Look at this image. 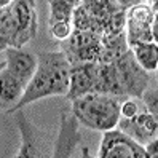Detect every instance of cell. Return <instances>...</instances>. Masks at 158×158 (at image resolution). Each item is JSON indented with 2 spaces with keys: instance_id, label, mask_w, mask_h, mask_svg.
Masks as SVG:
<instances>
[{
  "instance_id": "6da1fadb",
  "label": "cell",
  "mask_w": 158,
  "mask_h": 158,
  "mask_svg": "<svg viewBox=\"0 0 158 158\" xmlns=\"http://www.w3.org/2000/svg\"><path fill=\"white\" fill-rule=\"evenodd\" d=\"M37 59L39 64L35 73L26 85L19 101L6 110L8 114H15L16 110L24 109L26 106L43 98L67 94L70 62L67 61L64 51H42L37 54Z\"/></svg>"
},
{
  "instance_id": "7a4b0ae2",
  "label": "cell",
  "mask_w": 158,
  "mask_h": 158,
  "mask_svg": "<svg viewBox=\"0 0 158 158\" xmlns=\"http://www.w3.org/2000/svg\"><path fill=\"white\" fill-rule=\"evenodd\" d=\"M148 83L150 73L139 66L131 50H128L112 62H99V77L94 93L117 98H141Z\"/></svg>"
},
{
  "instance_id": "3957f363",
  "label": "cell",
  "mask_w": 158,
  "mask_h": 158,
  "mask_svg": "<svg viewBox=\"0 0 158 158\" xmlns=\"http://www.w3.org/2000/svg\"><path fill=\"white\" fill-rule=\"evenodd\" d=\"M123 98L102 93H88L72 102V114L78 123L94 131L104 133L117 126L120 120V102Z\"/></svg>"
},
{
  "instance_id": "277c9868",
  "label": "cell",
  "mask_w": 158,
  "mask_h": 158,
  "mask_svg": "<svg viewBox=\"0 0 158 158\" xmlns=\"http://www.w3.org/2000/svg\"><path fill=\"white\" fill-rule=\"evenodd\" d=\"M61 50L70 66L80 62H99L102 35L89 31H73L67 40L61 42Z\"/></svg>"
},
{
  "instance_id": "5b68a950",
  "label": "cell",
  "mask_w": 158,
  "mask_h": 158,
  "mask_svg": "<svg viewBox=\"0 0 158 158\" xmlns=\"http://www.w3.org/2000/svg\"><path fill=\"white\" fill-rule=\"evenodd\" d=\"M99 158H147L144 145L136 142L120 128H112L102 133L99 145Z\"/></svg>"
},
{
  "instance_id": "8992f818",
  "label": "cell",
  "mask_w": 158,
  "mask_h": 158,
  "mask_svg": "<svg viewBox=\"0 0 158 158\" xmlns=\"http://www.w3.org/2000/svg\"><path fill=\"white\" fill-rule=\"evenodd\" d=\"M156 15L145 3H139L126 10L125 34L128 45L131 46L139 42H155L152 35V23Z\"/></svg>"
},
{
  "instance_id": "52a82bcc",
  "label": "cell",
  "mask_w": 158,
  "mask_h": 158,
  "mask_svg": "<svg viewBox=\"0 0 158 158\" xmlns=\"http://www.w3.org/2000/svg\"><path fill=\"white\" fill-rule=\"evenodd\" d=\"M16 126L19 129L21 136V145L18 150V158H39V156H51V153L45 148V141L42 133L37 128L27 115L23 112V109L15 112Z\"/></svg>"
},
{
  "instance_id": "ba28073f",
  "label": "cell",
  "mask_w": 158,
  "mask_h": 158,
  "mask_svg": "<svg viewBox=\"0 0 158 158\" xmlns=\"http://www.w3.org/2000/svg\"><path fill=\"white\" fill-rule=\"evenodd\" d=\"M11 10L16 21L15 48H23L26 43L35 39L39 29L35 0H13Z\"/></svg>"
},
{
  "instance_id": "9c48e42d",
  "label": "cell",
  "mask_w": 158,
  "mask_h": 158,
  "mask_svg": "<svg viewBox=\"0 0 158 158\" xmlns=\"http://www.w3.org/2000/svg\"><path fill=\"white\" fill-rule=\"evenodd\" d=\"M81 144L80 123L72 112L61 114L59 118V131L54 141V147L51 150V156L54 158H69L78 153V147Z\"/></svg>"
},
{
  "instance_id": "30bf717a",
  "label": "cell",
  "mask_w": 158,
  "mask_h": 158,
  "mask_svg": "<svg viewBox=\"0 0 158 158\" xmlns=\"http://www.w3.org/2000/svg\"><path fill=\"white\" fill-rule=\"evenodd\" d=\"M99 77V62L72 64L69 72V89L66 99L73 101L88 93H94Z\"/></svg>"
},
{
  "instance_id": "8fae6325",
  "label": "cell",
  "mask_w": 158,
  "mask_h": 158,
  "mask_svg": "<svg viewBox=\"0 0 158 158\" xmlns=\"http://www.w3.org/2000/svg\"><path fill=\"white\" fill-rule=\"evenodd\" d=\"M117 128H120L123 133L131 136L136 142L141 145L147 144L148 141L156 137L158 133V115H153L147 110L139 112L133 118H122L120 117Z\"/></svg>"
},
{
  "instance_id": "7c38bea8",
  "label": "cell",
  "mask_w": 158,
  "mask_h": 158,
  "mask_svg": "<svg viewBox=\"0 0 158 158\" xmlns=\"http://www.w3.org/2000/svg\"><path fill=\"white\" fill-rule=\"evenodd\" d=\"M5 62H6V69L10 70L15 77L19 78L24 85L29 83V80L32 78V75L35 73L37 64H39V59H37V54L23 50V48H15V46H10L5 51Z\"/></svg>"
},
{
  "instance_id": "4fadbf2b",
  "label": "cell",
  "mask_w": 158,
  "mask_h": 158,
  "mask_svg": "<svg viewBox=\"0 0 158 158\" xmlns=\"http://www.w3.org/2000/svg\"><path fill=\"white\" fill-rule=\"evenodd\" d=\"M24 89L26 85L18 77H15L6 67L0 70V104L15 106L23 96Z\"/></svg>"
},
{
  "instance_id": "5bb4252c",
  "label": "cell",
  "mask_w": 158,
  "mask_h": 158,
  "mask_svg": "<svg viewBox=\"0 0 158 158\" xmlns=\"http://www.w3.org/2000/svg\"><path fill=\"white\" fill-rule=\"evenodd\" d=\"M80 5L85 6V10L102 26V29H106L107 23L114 15L126 10V8L120 6L115 0H81Z\"/></svg>"
},
{
  "instance_id": "9a60e30c",
  "label": "cell",
  "mask_w": 158,
  "mask_h": 158,
  "mask_svg": "<svg viewBox=\"0 0 158 158\" xmlns=\"http://www.w3.org/2000/svg\"><path fill=\"white\" fill-rule=\"evenodd\" d=\"M134 59L148 73L158 69V46L156 42H139L129 46Z\"/></svg>"
},
{
  "instance_id": "2e32d148",
  "label": "cell",
  "mask_w": 158,
  "mask_h": 158,
  "mask_svg": "<svg viewBox=\"0 0 158 158\" xmlns=\"http://www.w3.org/2000/svg\"><path fill=\"white\" fill-rule=\"evenodd\" d=\"M129 50V45L126 40V34H117V35H102V51H101V64L112 62L122 54Z\"/></svg>"
},
{
  "instance_id": "e0dca14e",
  "label": "cell",
  "mask_w": 158,
  "mask_h": 158,
  "mask_svg": "<svg viewBox=\"0 0 158 158\" xmlns=\"http://www.w3.org/2000/svg\"><path fill=\"white\" fill-rule=\"evenodd\" d=\"M72 26L73 31H89V32H96V34H104L102 26L93 18L83 5H78L73 8L72 13Z\"/></svg>"
},
{
  "instance_id": "ac0fdd59",
  "label": "cell",
  "mask_w": 158,
  "mask_h": 158,
  "mask_svg": "<svg viewBox=\"0 0 158 158\" xmlns=\"http://www.w3.org/2000/svg\"><path fill=\"white\" fill-rule=\"evenodd\" d=\"M15 37H16V21L13 16L11 5L0 8V40L10 48V46H15Z\"/></svg>"
},
{
  "instance_id": "d6986e66",
  "label": "cell",
  "mask_w": 158,
  "mask_h": 158,
  "mask_svg": "<svg viewBox=\"0 0 158 158\" xmlns=\"http://www.w3.org/2000/svg\"><path fill=\"white\" fill-rule=\"evenodd\" d=\"M50 6V24L61 23V21H72L73 6L66 0H48Z\"/></svg>"
},
{
  "instance_id": "ffe728a7",
  "label": "cell",
  "mask_w": 158,
  "mask_h": 158,
  "mask_svg": "<svg viewBox=\"0 0 158 158\" xmlns=\"http://www.w3.org/2000/svg\"><path fill=\"white\" fill-rule=\"evenodd\" d=\"M142 110H147V109L142 104L141 98L128 96V98H123L122 102H120V117L122 118H133Z\"/></svg>"
},
{
  "instance_id": "44dd1931",
  "label": "cell",
  "mask_w": 158,
  "mask_h": 158,
  "mask_svg": "<svg viewBox=\"0 0 158 158\" xmlns=\"http://www.w3.org/2000/svg\"><path fill=\"white\" fill-rule=\"evenodd\" d=\"M72 32H73L72 21H61V23L50 24V35L53 37L54 40H58V42L67 40Z\"/></svg>"
},
{
  "instance_id": "7402d4cb",
  "label": "cell",
  "mask_w": 158,
  "mask_h": 158,
  "mask_svg": "<svg viewBox=\"0 0 158 158\" xmlns=\"http://www.w3.org/2000/svg\"><path fill=\"white\" fill-rule=\"evenodd\" d=\"M141 101L145 106L147 112H150L153 115H158V96H156V86H152L150 83L147 85V88L142 91Z\"/></svg>"
},
{
  "instance_id": "603a6c76",
  "label": "cell",
  "mask_w": 158,
  "mask_h": 158,
  "mask_svg": "<svg viewBox=\"0 0 158 158\" xmlns=\"http://www.w3.org/2000/svg\"><path fill=\"white\" fill-rule=\"evenodd\" d=\"M156 145H158V139H152L148 141L147 144H144V150L147 153V158H155L158 155V150H156Z\"/></svg>"
},
{
  "instance_id": "cb8c5ba5",
  "label": "cell",
  "mask_w": 158,
  "mask_h": 158,
  "mask_svg": "<svg viewBox=\"0 0 158 158\" xmlns=\"http://www.w3.org/2000/svg\"><path fill=\"white\" fill-rule=\"evenodd\" d=\"M115 2L120 5V6H123V8H131V6H134V5H139V3H142L144 0H115Z\"/></svg>"
},
{
  "instance_id": "d4e9b609",
  "label": "cell",
  "mask_w": 158,
  "mask_h": 158,
  "mask_svg": "<svg viewBox=\"0 0 158 158\" xmlns=\"http://www.w3.org/2000/svg\"><path fill=\"white\" fill-rule=\"evenodd\" d=\"M156 29H158V18H155V21L152 23V35H153V40L156 42Z\"/></svg>"
},
{
  "instance_id": "484cf974",
  "label": "cell",
  "mask_w": 158,
  "mask_h": 158,
  "mask_svg": "<svg viewBox=\"0 0 158 158\" xmlns=\"http://www.w3.org/2000/svg\"><path fill=\"white\" fill-rule=\"evenodd\" d=\"M156 2H158V0H148V3H147L148 6H150V10H152L155 15L158 13V10H156Z\"/></svg>"
},
{
  "instance_id": "4316f807",
  "label": "cell",
  "mask_w": 158,
  "mask_h": 158,
  "mask_svg": "<svg viewBox=\"0 0 158 158\" xmlns=\"http://www.w3.org/2000/svg\"><path fill=\"white\" fill-rule=\"evenodd\" d=\"M13 3V0H0V8H5V6H10Z\"/></svg>"
},
{
  "instance_id": "83f0119b",
  "label": "cell",
  "mask_w": 158,
  "mask_h": 158,
  "mask_svg": "<svg viewBox=\"0 0 158 158\" xmlns=\"http://www.w3.org/2000/svg\"><path fill=\"white\" fill-rule=\"evenodd\" d=\"M66 2H67V3H70L73 8H75V6H78V5L81 3V0H66Z\"/></svg>"
},
{
  "instance_id": "f1b7e54d",
  "label": "cell",
  "mask_w": 158,
  "mask_h": 158,
  "mask_svg": "<svg viewBox=\"0 0 158 158\" xmlns=\"http://www.w3.org/2000/svg\"><path fill=\"white\" fill-rule=\"evenodd\" d=\"M6 48H8V46H6V45H5V43L2 42V40H0V53H3V51H5Z\"/></svg>"
},
{
  "instance_id": "f546056e",
  "label": "cell",
  "mask_w": 158,
  "mask_h": 158,
  "mask_svg": "<svg viewBox=\"0 0 158 158\" xmlns=\"http://www.w3.org/2000/svg\"><path fill=\"white\" fill-rule=\"evenodd\" d=\"M5 66H6V62H5V61H2V62H0V70H2Z\"/></svg>"
}]
</instances>
